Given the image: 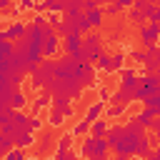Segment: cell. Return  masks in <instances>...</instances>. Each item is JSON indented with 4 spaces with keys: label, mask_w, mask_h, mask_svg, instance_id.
<instances>
[{
    "label": "cell",
    "mask_w": 160,
    "mask_h": 160,
    "mask_svg": "<svg viewBox=\"0 0 160 160\" xmlns=\"http://www.w3.org/2000/svg\"><path fill=\"white\" fill-rule=\"evenodd\" d=\"M105 140L118 158H148L152 145H158V140L148 132V128L135 120V115L125 125H108Z\"/></svg>",
    "instance_id": "6da1fadb"
},
{
    "label": "cell",
    "mask_w": 160,
    "mask_h": 160,
    "mask_svg": "<svg viewBox=\"0 0 160 160\" xmlns=\"http://www.w3.org/2000/svg\"><path fill=\"white\" fill-rule=\"evenodd\" d=\"M52 78H55V60H50V58H40V62L35 65V70L30 72V85L35 88V90H40V88H48L50 82H52Z\"/></svg>",
    "instance_id": "7a4b0ae2"
},
{
    "label": "cell",
    "mask_w": 160,
    "mask_h": 160,
    "mask_svg": "<svg viewBox=\"0 0 160 160\" xmlns=\"http://www.w3.org/2000/svg\"><path fill=\"white\" fill-rule=\"evenodd\" d=\"M152 92H160V75L158 72H145L138 78V85L132 88V100H145L148 95Z\"/></svg>",
    "instance_id": "3957f363"
},
{
    "label": "cell",
    "mask_w": 160,
    "mask_h": 160,
    "mask_svg": "<svg viewBox=\"0 0 160 160\" xmlns=\"http://www.w3.org/2000/svg\"><path fill=\"white\" fill-rule=\"evenodd\" d=\"M80 155L85 158H92V160H102L110 155V145L105 138H92V135H85V142L80 148Z\"/></svg>",
    "instance_id": "277c9868"
},
{
    "label": "cell",
    "mask_w": 160,
    "mask_h": 160,
    "mask_svg": "<svg viewBox=\"0 0 160 160\" xmlns=\"http://www.w3.org/2000/svg\"><path fill=\"white\" fill-rule=\"evenodd\" d=\"M40 52H42V58H55L60 52V35L48 22H42V45H40Z\"/></svg>",
    "instance_id": "5b68a950"
},
{
    "label": "cell",
    "mask_w": 160,
    "mask_h": 160,
    "mask_svg": "<svg viewBox=\"0 0 160 160\" xmlns=\"http://www.w3.org/2000/svg\"><path fill=\"white\" fill-rule=\"evenodd\" d=\"M75 70H78V60L72 55H65L60 60H55V78H75Z\"/></svg>",
    "instance_id": "8992f818"
},
{
    "label": "cell",
    "mask_w": 160,
    "mask_h": 160,
    "mask_svg": "<svg viewBox=\"0 0 160 160\" xmlns=\"http://www.w3.org/2000/svg\"><path fill=\"white\" fill-rule=\"evenodd\" d=\"M75 78L80 80L82 90H85V88H95V68H92V62H78Z\"/></svg>",
    "instance_id": "52a82bcc"
},
{
    "label": "cell",
    "mask_w": 160,
    "mask_h": 160,
    "mask_svg": "<svg viewBox=\"0 0 160 160\" xmlns=\"http://www.w3.org/2000/svg\"><path fill=\"white\" fill-rule=\"evenodd\" d=\"M82 50H85V55H88V60L92 62L95 60V55L102 50V42H100V35H92V32H85V38H82Z\"/></svg>",
    "instance_id": "ba28073f"
},
{
    "label": "cell",
    "mask_w": 160,
    "mask_h": 160,
    "mask_svg": "<svg viewBox=\"0 0 160 160\" xmlns=\"http://www.w3.org/2000/svg\"><path fill=\"white\" fill-rule=\"evenodd\" d=\"M158 42V22H142L140 25V45L148 48V45H155Z\"/></svg>",
    "instance_id": "9c48e42d"
},
{
    "label": "cell",
    "mask_w": 160,
    "mask_h": 160,
    "mask_svg": "<svg viewBox=\"0 0 160 160\" xmlns=\"http://www.w3.org/2000/svg\"><path fill=\"white\" fill-rule=\"evenodd\" d=\"M110 102H120V105H130V102H135V100H132V85L120 82V88H118L115 92H110Z\"/></svg>",
    "instance_id": "30bf717a"
},
{
    "label": "cell",
    "mask_w": 160,
    "mask_h": 160,
    "mask_svg": "<svg viewBox=\"0 0 160 160\" xmlns=\"http://www.w3.org/2000/svg\"><path fill=\"white\" fill-rule=\"evenodd\" d=\"M12 145H18V148H22V150L32 148V145H35V132H32V130H28V128L18 130V132L12 135Z\"/></svg>",
    "instance_id": "8fae6325"
},
{
    "label": "cell",
    "mask_w": 160,
    "mask_h": 160,
    "mask_svg": "<svg viewBox=\"0 0 160 160\" xmlns=\"http://www.w3.org/2000/svg\"><path fill=\"white\" fill-rule=\"evenodd\" d=\"M60 45H62V52H65V55H72V58H75V52L80 50L82 40H80L78 32H72V35H65V38L60 40Z\"/></svg>",
    "instance_id": "7c38bea8"
},
{
    "label": "cell",
    "mask_w": 160,
    "mask_h": 160,
    "mask_svg": "<svg viewBox=\"0 0 160 160\" xmlns=\"http://www.w3.org/2000/svg\"><path fill=\"white\" fill-rule=\"evenodd\" d=\"M50 100H52L50 90H48V88H40V95H38V98L32 100V112H40V110L50 108Z\"/></svg>",
    "instance_id": "4fadbf2b"
},
{
    "label": "cell",
    "mask_w": 160,
    "mask_h": 160,
    "mask_svg": "<svg viewBox=\"0 0 160 160\" xmlns=\"http://www.w3.org/2000/svg\"><path fill=\"white\" fill-rule=\"evenodd\" d=\"M2 32H5V40H18V38H22V35H25V22L15 20V22H10Z\"/></svg>",
    "instance_id": "5bb4252c"
},
{
    "label": "cell",
    "mask_w": 160,
    "mask_h": 160,
    "mask_svg": "<svg viewBox=\"0 0 160 160\" xmlns=\"http://www.w3.org/2000/svg\"><path fill=\"white\" fill-rule=\"evenodd\" d=\"M155 115H160V108H148V105H145V110H142V112H138V115H135V120H138L142 128H148V125L152 122V118H155Z\"/></svg>",
    "instance_id": "9a60e30c"
},
{
    "label": "cell",
    "mask_w": 160,
    "mask_h": 160,
    "mask_svg": "<svg viewBox=\"0 0 160 160\" xmlns=\"http://www.w3.org/2000/svg\"><path fill=\"white\" fill-rule=\"evenodd\" d=\"M85 15H88L90 28H100L102 20H105V15H102V5H98V8H92V10H85Z\"/></svg>",
    "instance_id": "2e32d148"
},
{
    "label": "cell",
    "mask_w": 160,
    "mask_h": 160,
    "mask_svg": "<svg viewBox=\"0 0 160 160\" xmlns=\"http://www.w3.org/2000/svg\"><path fill=\"white\" fill-rule=\"evenodd\" d=\"M48 125H50V128H62V125H65V115H62V110H60V108H55V105H50V115H48Z\"/></svg>",
    "instance_id": "e0dca14e"
},
{
    "label": "cell",
    "mask_w": 160,
    "mask_h": 160,
    "mask_svg": "<svg viewBox=\"0 0 160 160\" xmlns=\"http://www.w3.org/2000/svg\"><path fill=\"white\" fill-rule=\"evenodd\" d=\"M92 68H95V70H102V72H110V55H108L105 50H100V52L95 55V60H92Z\"/></svg>",
    "instance_id": "ac0fdd59"
},
{
    "label": "cell",
    "mask_w": 160,
    "mask_h": 160,
    "mask_svg": "<svg viewBox=\"0 0 160 160\" xmlns=\"http://www.w3.org/2000/svg\"><path fill=\"white\" fill-rule=\"evenodd\" d=\"M28 105V98H25V92L20 90V88H15L12 90V95H10V108H15V110H22Z\"/></svg>",
    "instance_id": "d6986e66"
},
{
    "label": "cell",
    "mask_w": 160,
    "mask_h": 160,
    "mask_svg": "<svg viewBox=\"0 0 160 160\" xmlns=\"http://www.w3.org/2000/svg\"><path fill=\"white\" fill-rule=\"evenodd\" d=\"M102 110H105V102H102V100H95V102L88 108V112H85V120H90V122H92V120H98V118L102 115Z\"/></svg>",
    "instance_id": "ffe728a7"
},
{
    "label": "cell",
    "mask_w": 160,
    "mask_h": 160,
    "mask_svg": "<svg viewBox=\"0 0 160 160\" xmlns=\"http://www.w3.org/2000/svg\"><path fill=\"white\" fill-rule=\"evenodd\" d=\"M105 130H108V122L98 118V120H92V122H90L88 135H92V138H105Z\"/></svg>",
    "instance_id": "44dd1931"
},
{
    "label": "cell",
    "mask_w": 160,
    "mask_h": 160,
    "mask_svg": "<svg viewBox=\"0 0 160 160\" xmlns=\"http://www.w3.org/2000/svg\"><path fill=\"white\" fill-rule=\"evenodd\" d=\"M15 52V40H0V60L10 58Z\"/></svg>",
    "instance_id": "7402d4cb"
},
{
    "label": "cell",
    "mask_w": 160,
    "mask_h": 160,
    "mask_svg": "<svg viewBox=\"0 0 160 160\" xmlns=\"http://www.w3.org/2000/svg\"><path fill=\"white\" fill-rule=\"evenodd\" d=\"M75 20H78V30H80V35H85V32H90V30H92V28H90V22H88L85 10H82V12H78V15H75Z\"/></svg>",
    "instance_id": "603a6c76"
},
{
    "label": "cell",
    "mask_w": 160,
    "mask_h": 160,
    "mask_svg": "<svg viewBox=\"0 0 160 160\" xmlns=\"http://www.w3.org/2000/svg\"><path fill=\"white\" fill-rule=\"evenodd\" d=\"M122 65H125V52H115V55H110V72H118Z\"/></svg>",
    "instance_id": "cb8c5ba5"
},
{
    "label": "cell",
    "mask_w": 160,
    "mask_h": 160,
    "mask_svg": "<svg viewBox=\"0 0 160 160\" xmlns=\"http://www.w3.org/2000/svg\"><path fill=\"white\" fill-rule=\"evenodd\" d=\"M88 130H90V120H85V118H82L80 122H75V125H72V130H70V132H72L75 138H80V135H88Z\"/></svg>",
    "instance_id": "d4e9b609"
},
{
    "label": "cell",
    "mask_w": 160,
    "mask_h": 160,
    "mask_svg": "<svg viewBox=\"0 0 160 160\" xmlns=\"http://www.w3.org/2000/svg\"><path fill=\"white\" fill-rule=\"evenodd\" d=\"M128 20H130V22H135V25H142V22H145L142 12H140L135 5H130V8H128Z\"/></svg>",
    "instance_id": "484cf974"
},
{
    "label": "cell",
    "mask_w": 160,
    "mask_h": 160,
    "mask_svg": "<svg viewBox=\"0 0 160 160\" xmlns=\"http://www.w3.org/2000/svg\"><path fill=\"white\" fill-rule=\"evenodd\" d=\"M122 12V8L118 5V2H108L105 8H102V15H108V18H118Z\"/></svg>",
    "instance_id": "4316f807"
},
{
    "label": "cell",
    "mask_w": 160,
    "mask_h": 160,
    "mask_svg": "<svg viewBox=\"0 0 160 160\" xmlns=\"http://www.w3.org/2000/svg\"><path fill=\"white\" fill-rule=\"evenodd\" d=\"M125 108H128V105H120V102H112V105H110L108 110H102V112H105L108 118H118V115H122V112H125Z\"/></svg>",
    "instance_id": "83f0119b"
},
{
    "label": "cell",
    "mask_w": 160,
    "mask_h": 160,
    "mask_svg": "<svg viewBox=\"0 0 160 160\" xmlns=\"http://www.w3.org/2000/svg\"><path fill=\"white\" fill-rule=\"evenodd\" d=\"M72 140H75V135H72V132H60V140H58V148H60V150H68V148L72 145Z\"/></svg>",
    "instance_id": "f1b7e54d"
},
{
    "label": "cell",
    "mask_w": 160,
    "mask_h": 160,
    "mask_svg": "<svg viewBox=\"0 0 160 160\" xmlns=\"http://www.w3.org/2000/svg\"><path fill=\"white\" fill-rule=\"evenodd\" d=\"M5 158H8V160H25V150L18 148V145H12V148L5 152Z\"/></svg>",
    "instance_id": "f546056e"
},
{
    "label": "cell",
    "mask_w": 160,
    "mask_h": 160,
    "mask_svg": "<svg viewBox=\"0 0 160 160\" xmlns=\"http://www.w3.org/2000/svg\"><path fill=\"white\" fill-rule=\"evenodd\" d=\"M12 148V138L10 135H5V132H0V158H5V152Z\"/></svg>",
    "instance_id": "4dcf8cb0"
},
{
    "label": "cell",
    "mask_w": 160,
    "mask_h": 160,
    "mask_svg": "<svg viewBox=\"0 0 160 160\" xmlns=\"http://www.w3.org/2000/svg\"><path fill=\"white\" fill-rule=\"evenodd\" d=\"M142 105H148V108H160V92H152V95H148V98L142 100Z\"/></svg>",
    "instance_id": "1f68e13d"
},
{
    "label": "cell",
    "mask_w": 160,
    "mask_h": 160,
    "mask_svg": "<svg viewBox=\"0 0 160 160\" xmlns=\"http://www.w3.org/2000/svg\"><path fill=\"white\" fill-rule=\"evenodd\" d=\"M40 128H42V120H38L35 115H30V118H28V130H32V132H38Z\"/></svg>",
    "instance_id": "d6a6232c"
},
{
    "label": "cell",
    "mask_w": 160,
    "mask_h": 160,
    "mask_svg": "<svg viewBox=\"0 0 160 160\" xmlns=\"http://www.w3.org/2000/svg\"><path fill=\"white\" fill-rule=\"evenodd\" d=\"M55 158H58V160H72L75 152H72L70 148H68V150H60V148H58V150H55Z\"/></svg>",
    "instance_id": "836d02e7"
},
{
    "label": "cell",
    "mask_w": 160,
    "mask_h": 160,
    "mask_svg": "<svg viewBox=\"0 0 160 160\" xmlns=\"http://www.w3.org/2000/svg\"><path fill=\"white\" fill-rule=\"evenodd\" d=\"M98 100H102V102H105V105H108V102H110V90H108V88H102V85H100V88H98Z\"/></svg>",
    "instance_id": "e575fe53"
},
{
    "label": "cell",
    "mask_w": 160,
    "mask_h": 160,
    "mask_svg": "<svg viewBox=\"0 0 160 160\" xmlns=\"http://www.w3.org/2000/svg\"><path fill=\"white\" fill-rule=\"evenodd\" d=\"M130 58H132L138 65H142V62H145V50H132V52H130Z\"/></svg>",
    "instance_id": "d590c367"
},
{
    "label": "cell",
    "mask_w": 160,
    "mask_h": 160,
    "mask_svg": "<svg viewBox=\"0 0 160 160\" xmlns=\"http://www.w3.org/2000/svg\"><path fill=\"white\" fill-rule=\"evenodd\" d=\"M45 22H48V25H52V28H55V25H58V22H60V12H48V18H45Z\"/></svg>",
    "instance_id": "8d00e7d4"
},
{
    "label": "cell",
    "mask_w": 160,
    "mask_h": 160,
    "mask_svg": "<svg viewBox=\"0 0 160 160\" xmlns=\"http://www.w3.org/2000/svg\"><path fill=\"white\" fill-rule=\"evenodd\" d=\"M18 8H20L22 12H25V10H35V0H20Z\"/></svg>",
    "instance_id": "74e56055"
},
{
    "label": "cell",
    "mask_w": 160,
    "mask_h": 160,
    "mask_svg": "<svg viewBox=\"0 0 160 160\" xmlns=\"http://www.w3.org/2000/svg\"><path fill=\"white\" fill-rule=\"evenodd\" d=\"M100 2L98 0H82V10H92V8H98Z\"/></svg>",
    "instance_id": "f35d334b"
},
{
    "label": "cell",
    "mask_w": 160,
    "mask_h": 160,
    "mask_svg": "<svg viewBox=\"0 0 160 160\" xmlns=\"http://www.w3.org/2000/svg\"><path fill=\"white\" fill-rule=\"evenodd\" d=\"M10 5H12V0H0V12H8Z\"/></svg>",
    "instance_id": "ab89813d"
},
{
    "label": "cell",
    "mask_w": 160,
    "mask_h": 160,
    "mask_svg": "<svg viewBox=\"0 0 160 160\" xmlns=\"http://www.w3.org/2000/svg\"><path fill=\"white\" fill-rule=\"evenodd\" d=\"M112 2H118V5H120V8L125 10V8H130V5L135 2V0H112Z\"/></svg>",
    "instance_id": "60d3db41"
}]
</instances>
